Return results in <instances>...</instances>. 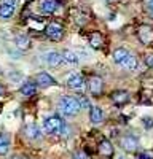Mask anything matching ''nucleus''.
<instances>
[{
  "label": "nucleus",
  "mask_w": 153,
  "mask_h": 159,
  "mask_svg": "<svg viewBox=\"0 0 153 159\" xmlns=\"http://www.w3.org/2000/svg\"><path fill=\"white\" fill-rule=\"evenodd\" d=\"M62 59L66 61V62H69V64H72V65H75V64H78V54H76L75 51H72V49H64V52H62Z\"/></svg>",
  "instance_id": "18"
},
{
  "label": "nucleus",
  "mask_w": 153,
  "mask_h": 159,
  "mask_svg": "<svg viewBox=\"0 0 153 159\" xmlns=\"http://www.w3.org/2000/svg\"><path fill=\"white\" fill-rule=\"evenodd\" d=\"M109 2H117V0H109Z\"/></svg>",
  "instance_id": "32"
},
{
  "label": "nucleus",
  "mask_w": 153,
  "mask_h": 159,
  "mask_svg": "<svg viewBox=\"0 0 153 159\" xmlns=\"http://www.w3.org/2000/svg\"><path fill=\"white\" fill-rule=\"evenodd\" d=\"M76 100H78V103H80V107H81V108H85V110H91V108H93V107H91V102H89V99H88V97L80 96Z\"/></svg>",
  "instance_id": "22"
},
{
  "label": "nucleus",
  "mask_w": 153,
  "mask_h": 159,
  "mask_svg": "<svg viewBox=\"0 0 153 159\" xmlns=\"http://www.w3.org/2000/svg\"><path fill=\"white\" fill-rule=\"evenodd\" d=\"M59 3L58 0H43L42 5H40V10L42 13H45V15H53V13L58 10Z\"/></svg>",
  "instance_id": "12"
},
{
  "label": "nucleus",
  "mask_w": 153,
  "mask_h": 159,
  "mask_svg": "<svg viewBox=\"0 0 153 159\" xmlns=\"http://www.w3.org/2000/svg\"><path fill=\"white\" fill-rule=\"evenodd\" d=\"M110 97L117 105H124V103L129 102V92L123 91V89H118V91H113Z\"/></svg>",
  "instance_id": "9"
},
{
  "label": "nucleus",
  "mask_w": 153,
  "mask_h": 159,
  "mask_svg": "<svg viewBox=\"0 0 153 159\" xmlns=\"http://www.w3.org/2000/svg\"><path fill=\"white\" fill-rule=\"evenodd\" d=\"M89 119H91L93 124H100L104 121V113H102V110L99 107H93L89 110Z\"/></svg>",
  "instance_id": "14"
},
{
  "label": "nucleus",
  "mask_w": 153,
  "mask_h": 159,
  "mask_svg": "<svg viewBox=\"0 0 153 159\" xmlns=\"http://www.w3.org/2000/svg\"><path fill=\"white\" fill-rule=\"evenodd\" d=\"M145 64L148 65L150 69H153V54H147L145 56Z\"/></svg>",
  "instance_id": "24"
},
{
  "label": "nucleus",
  "mask_w": 153,
  "mask_h": 159,
  "mask_svg": "<svg viewBox=\"0 0 153 159\" xmlns=\"http://www.w3.org/2000/svg\"><path fill=\"white\" fill-rule=\"evenodd\" d=\"M120 147L124 151H128V153H134L137 150V147H139V142L132 135H124V137L120 139Z\"/></svg>",
  "instance_id": "5"
},
{
  "label": "nucleus",
  "mask_w": 153,
  "mask_h": 159,
  "mask_svg": "<svg viewBox=\"0 0 153 159\" xmlns=\"http://www.w3.org/2000/svg\"><path fill=\"white\" fill-rule=\"evenodd\" d=\"M8 150H10V145H8V143H7V145H0V156L7 154V153H8Z\"/></svg>",
  "instance_id": "25"
},
{
  "label": "nucleus",
  "mask_w": 153,
  "mask_h": 159,
  "mask_svg": "<svg viewBox=\"0 0 153 159\" xmlns=\"http://www.w3.org/2000/svg\"><path fill=\"white\" fill-rule=\"evenodd\" d=\"M73 159H86V157L81 151H76V153H73Z\"/></svg>",
  "instance_id": "28"
},
{
  "label": "nucleus",
  "mask_w": 153,
  "mask_h": 159,
  "mask_svg": "<svg viewBox=\"0 0 153 159\" xmlns=\"http://www.w3.org/2000/svg\"><path fill=\"white\" fill-rule=\"evenodd\" d=\"M3 92H5V89H3V86H2V84H0V97L3 96Z\"/></svg>",
  "instance_id": "31"
},
{
  "label": "nucleus",
  "mask_w": 153,
  "mask_h": 159,
  "mask_svg": "<svg viewBox=\"0 0 153 159\" xmlns=\"http://www.w3.org/2000/svg\"><path fill=\"white\" fill-rule=\"evenodd\" d=\"M142 124L145 126V129H151L153 127V118L151 116H145L142 119Z\"/></svg>",
  "instance_id": "23"
},
{
  "label": "nucleus",
  "mask_w": 153,
  "mask_h": 159,
  "mask_svg": "<svg viewBox=\"0 0 153 159\" xmlns=\"http://www.w3.org/2000/svg\"><path fill=\"white\" fill-rule=\"evenodd\" d=\"M120 159H124V157H120Z\"/></svg>",
  "instance_id": "33"
},
{
  "label": "nucleus",
  "mask_w": 153,
  "mask_h": 159,
  "mask_svg": "<svg viewBox=\"0 0 153 159\" xmlns=\"http://www.w3.org/2000/svg\"><path fill=\"white\" fill-rule=\"evenodd\" d=\"M13 13H15V8L13 7H8V5H0V18L2 19H10L13 16Z\"/></svg>",
  "instance_id": "21"
},
{
  "label": "nucleus",
  "mask_w": 153,
  "mask_h": 159,
  "mask_svg": "<svg viewBox=\"0 0 153 159\" xmlns=\"http://www.w3.org/2000/svg\"><path fill=\"white\" fill-rule=\"evenodd\" d=\"M145 3H147V8H148L150 11H153V0H147Z\"/></svg>",
  "instance_id": "30"
},
{
  "label": "nucleus",
  "mask_w": 153,
  "mask_h": 159,
  "mask_svg": "<svg viewBox=\"0 0 153 159\" xmlns=\"http://www.w3.org/2000/svg\"><path fill=\"white\" fill-rule=\"evenodd\" d=\"M67 86L72 91H83L85 89V80L80 75H70L67 78Z\"/></svg>",
  "instance_id": "7"
},
{
  "label": "nucleus",
  "mask_w": 153,
  "mask_h": 159,
  "mask_svg": "<svg viewBox=\"0 0 153 159\" xmlns=\"http://www.w3.org/2000/svg\"><path fill=\"white\" fill-rule=\"evenodd\" d=\"M62 54L58 51H48L45 54V62L49 65V67H58V65H61L62 62Z\"/></svg>",
  "instance_id": "8"
},
{
  "label": "nucleus",
  "mask_w": 153,
  "mask_h": 159,
  "mask_svg": "<svg viewBox=\"0 0 153 159\" xmlns=\"http://www.w3.org/2000/svg\"><path fill=\"white\" fill-rule=\"evenodd\" d=\"M19 92H21V96H24V97H32L35 92H37V84L32 83V81H26L19 88Z\"/></svg>",
  "instance_id": "13"
},
{
  "label": "nucleus",
  "mask_w": 153,
  "mask_h": 159,
  "mask_svg": "<svg viewBox=\"0 0 153 159\" xmlns=\"http://www.w3.org/2000/svg\"><path fill=\"white\" fill-rule=\"evenodd\" d=\"M7 143H8V139H7V135L0 134V145H7Z\"/></svg>",
  "instance_id": "29"
},
{
  "label": "nucleus",
  "mask_w": 153,
  "mask_h": 159,
  "mask_svg": "<svg viewBox=\"0 0 153 159\" xmlns=\"http://www.w3.org/2000/svg\"><path fill=\"white\" fill-rule=\"evenodd\" d=\"M58 108H59L61 113H64L66 116H76L80 113V110H81L76 97H70V96H62L58 100Z\"/></svg>",
  "instance_id": "1"
},
{
  "label": "nucleus",
  "mask_w": 153,
  "mask_h": 159,
  "mask_svg": "<svg viewBox=\"0 0 153 159\" xmlns=\"http://www.w3.org/2000/svg\"><path fill=\"white\" fill-rule=\"evenodd\" d=\"M24 134L30 140H38V139H42V129L38 126H35V124H29L24 129Z\"/></svg>",
  "instance_id": "11"
},
{
  "label": "nucleus",
  "mask_w": 153,
  "mask_h": 159,
  "mask_svg": "<svg viewBox=\"0 0 153 159\" xmlns=\"http://www.w3.org/2000/svg\"><path fill=\"white\" fill-rule=\"evenodd\" d=\"M99 151H100L102 156L110 157V156L113 154V147H112V143H110L109 140H102V142L99 143Z\"/></svg>",
  "instance_id": "19"
},
{
  "label": "nucleus",
  "mask_w": 153,
  "mask_h": 159,
  "mask_svg": "<svg viewBox=\"0 0 153 159\" xmlns=\"http://www.w3.org/2000/svg\"><path fill=\"white\" fill-rule=\"evenodd\" d=\"M64 123L61 121V118L53 115V116H48L45 121H43V130L46 132V134H58V132H61Z\"/></svg>",
  "instance_id": "2"
},
{
  "label": "nucleus",
  "mask_w": 153,
  "mask_h": 159,
  "mask_svg": "<svg viewBox=\"0 0 153 159\" xmlns=\"http://www.w3.org/2000/svg\"><path fill=\"white\" fill-rule=\"evenodd\" d=\"M37 83H38V86H42V88H48V86H54L56 80L51 75H48L46 72H42V73L37 75Z\"/></svg>",
  "instance_id": "10"
},
{
  "label": "nucleus",
  "mask_w": 153,
  "mask_h": 159,
  "mask_svg": "<svg viewBox=\"0 0 153 159\" xmlns=\"http://www.w3.org/2000/svg\"><path fill=\"white\" fill-rule=\"evenodd\" d=\"M137 159H153V156H151L150 153H140V154L137 156Z\"/></svg>",
  "instance_id": "27"
},
{
  "label": "nucleus",
  "mask_w": 153,
  "mask_h": 159,
  "mask_svg": "<svg viewBox=\"0 0 153 159\" xmlns=\"http://www.w3.org/2000/svg\"><path fill=\"white\" fill-rule=\"evenodd\" d=\"M89 45L94 49H99V48L104 46V38H102V35L99 32H93L91 37H89Z\"/></svg>",
  "instance_id": "16"
},
{
  "label": "nucleus",
  "mask_w": 153,
  "mask_h": 159,
  "mask_svg": "<svg viewBox=\"0 0 153 159\" xmlns=\"http://www.w3.org/2000/svg\"><path fill=\"white\" fill-rule=\"evenodd\" d=\"M137 35H139V40H140L144 45L153 43V27H150V25H147V24L140 25Z\"/></svg>",
  "instance_id": "6"
},
{
  "label": "nucleus",
  "mask_w": 153,
  "mask_h": 159,
  "mask_svg": "<svg viewBox=\"0 0 153 159\" xmlns=\"http://www.w3.org/2000/svg\"><path fill=\"white\" fill-rule=\"evenodd\" d=\"M45 34H46V37H48V38L54 40V42H59V40L62 38V35H64V29L61 27L59 24L51 22V24H48V25H46Z\"/></svg>",
  "instance_id": "4"
},
{
  "label": "nucleus",
  "mask_w": 153,
  "mask_h": 159,
  "mask_svg": "<svg viewBox=\"0 0 153 159\" xmlns=\"http://www.w3.org/2000/svg\"><path fill=\"white\" fill-rule=\"evenodd\" d=\"M121 65H123V69H126V70H136L137 69V57L134 54H128L124 57V61L121 62Z\"/></svg>",
  "instance_id": "17"
},
{
  "label": "nucleus",
  "mask_w": 153,
  "mask_h": 159,
  "mask_svg": "<svg viewBox=\"0 0 153 159\" xmlns=\"http://www.w3.org/2000/svg\"><path fill=\"white\" fill-rule=\"evenodd\" d=\"M128 54H129V52H128L124 48H117V49L113 51L112 59H113V62H115V64H120V65H121V62L124 61V57H126Z\"/></svg>",
  "instance_id": "20"
},
{
  "label": "nucleus",
  "mask_w": 153,
  "mask_h": 159,
  "mask_svg": "<svg viewBox=\"0 0 153 159\" xmlns=\"http://www.w3.org/2000/svg\"><path fill=\"white\" fill-rule=\"evenodd\" d=\"M88 88L93 96H100L102 89H104V80L97 75H91L88 78Z\"/></svg>",
  "instance_id": "3"
},
{
  "label": "nucleus",
  "mask_w": 153,
  "mask_h": 159,
  "mask_svg": "<svg viewBox=\"0 0 153 159\" xmlns=\"http://www.w3.org/2000/svg\"><path fill=\"white\" fill-rule=\"evenodd\" d=\"M15 45H16L18 49L26 51V49L30 48V38L26 37V35H18V37L15 38Z\"/></svg>",
  "instance_id": "15"
},
{
  "label": "nucleus",
  "mask_w": 153,
  "mask_h": 159,
  "mask_svg": "<svg viewBox=\"0 0 153 159\" xmlns=\"http://www.w3.org/2000/svg\"><path fill=\"white\" fill-rule=\"evenodd\" d=\"M2 3H3V5H8V7H13V8H15V7H16V0H2Z\"/></svg>",
  "instance_id": "26"
}]
</instances>
